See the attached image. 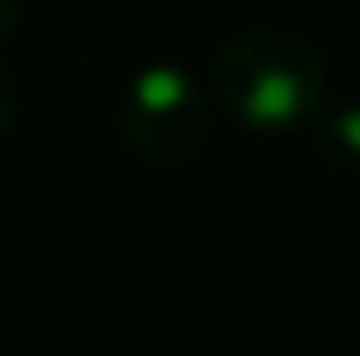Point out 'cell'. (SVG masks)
Returning a JSON list of instances; mask_svg holds the SVG:
<instances>
[{"mask_svg":"<svg viewBox=\"0 0 360 356\" xmlns=\"http://www.w3.org/2000/svg\"><path fill=\"white\" fill-rule=\"evenodd\" d=\"M205 91L210 106L260 137L297 133L328 101V60L297 32L246 27L214 51Z\"/></svg>","mask_w":360,"mask_h":356,"instance_id":"1","label":"cell"},{"mask_svg":"<svg viewBox=\"0 0 360 356\" xmlns=\"http://www.w3.org/2000/svg\"><path fill=\"white\" fill-rule=\"evenodd\" d=\"M210 91L183 64H146L128 78L119 101V133L137 160L178 170L210 142Z\"/></svg>","mask_w":360,"mask_h":356,"instance_id":"2","label":"cell"},{"mask_svg":"<svg viewBox=\"0 0 360 356\" xmlns=\"http://www.w3.org/2000/svg\"><path fill=\"white\" fill-rule=\"evenodd\" d=\"M319 151L338 170H360V101L319 110Z\"/></svg>","mask_w":360,"mask_h":356,"instance_id":"3","label":"cell"},{"mask_svg":"<svg viewBox=\"0 0 360 356\" xmlns=\"http://www.w3.org/2000/svg\"><path fill=\"white\" fill-rule=\"evenodd\" d=\"M18 119V82L9 73V64L0 60V137L9 133V124Z\"/></svg>","mask_w":360,"mask_h":356,"instance_id":"4","label":"cell"},{"mask_svg":"<svg viewBox=\"0 0 360 356\" xmlns=\"http://www.w3.org/2000/svg\"><path fill=\"white\" fill-rule=\"evenodd\" d=\"M27 5H32V0H0V37H5V32H14V27L23 23Z\"/></svg>","mask_w":360,"mask_h":356,"instance_id":"5","label":"cell"}]
</instances>
